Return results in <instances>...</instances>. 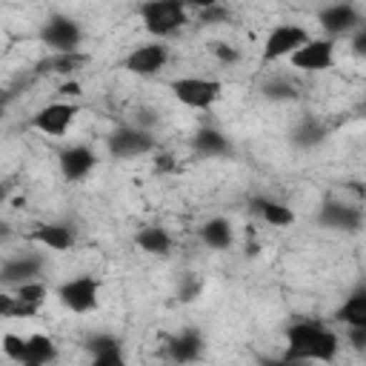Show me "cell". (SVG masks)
Wrapping results in <instances>:
<instances>
[{
  "instance_id": "cell-1",
  "label": "cell",
  "mask_w": 366,
  "mask_h": 366,
  "mask_svg": "<svg viewBox=\"0 0 366 366\" xmlns=\"http://www.w3.org/2000/svg\"><path fill=\"white\" fill-rule=\"evenodd\" d=\"M337 335L317 323V320H295L289 329H286V352H283V360L295 363V360H320V363H329L335 360L337 355Z\"/></svg>"
},
{
  "instance_id": "cell-2",
  "label": "cell",
  "mask_w": 366,
  "mask_h": 366,
  "mask_svg": "<svg viewBox=\"0 0 366 366\" xmlns=\"http://www.w3.org/2000/svg\"><path fill=\"white\" fill-rule=\"evenodd\" d=\"M137 14L143 20V29L157 40L180 31L189 23V9L180 0H143L137 6Z\"/></svg>"
},
{
  "instance_id": "cell-3",
  "label": "cell",
  "mask_w": 366,
  "mask_h": 366,
  "mask_svg": "<svg viewBox=\"0 0 366 366\" xmlns=\"http://www.w3.org/2000/svg\"><path fill=\"white\" fill-rule=\"evenodd\" d=\"M169 89L174 100L189 109H212L223 94V83L214 77H177L169 83Z\"/></svg>"
},
{
  "instance_id": "cell-4",
  "label": "cell",
  "mask_w": 366,
  "mask_h": 366,
  "mask_svg": "<svg viewBox=\"0 0 366 366\" xmlns=\"http://www.w3.org/2000/svg\"><path fill=\"white\" fill-rule=\"evenodd\" d=\"M40 40L43 46H49L51 51H80L83 43V29L74 17L69 14H51L43 26H40Z\"/></svg>"
},
{
  "instance_id": "cell-5",
  "label": "cell",
  "mask_w": 366,
  "mask_h": 366,
  "mask_svg": "<svg viewBox=\"0 0 366 366\" xmlns=\"http://www.w3.org/2000/svg\"><path fill=\"white\" fill-rule=\"evenodd\" d=\"M57 300H60V306L69 309V312H77V315L92 312V309L97 306V300H100V280L92 277V274L71 277V280L60 283Z\"/></svg>"
},
{
  "instance_id": "cell-6",
  "label": "cell",
  "mask_w": 366,
  "mask_h": 366,
  "mask_svg": "<svg viewBox=\"0 0 366 366\" xmlns=\"http://www.w3.org/2000/svg\"><path fill=\"white\" fill-rule=\"evenodd\" d=\"M106 146H109L112 157L129 160V157H143V154H149V152L154 149V137H152V132L143 129V126H120V129H114V132L109 134Z\"/></svg>"
},
{
  "instance_id": "cell-7",
  "label": "cell",
  "mask_w": 366,
  "mask_h": 366,
  "mask_svg": "<svg viewBox=\"0 0 366 366\" xmlns=\"http://www.w3.org/2000/svg\"><path fill=\"white\" fill-rule=\"evenodd\" d=\"M309 40V31L297 23H283V26H274L266 40H263V54L260 60L263 63H272V60H280V57H292L303 43Z\"/></svg>"
},
{
  "instance_id": "cell-8",
  "label": "cell",
  "mask_w": 366,
  "mask_h": 366,
  "mask_svg": "<svg viewBox=\"0 0 366 366\" xmlns=\"http://www.w3.org/2000/svg\"><path fill=\"white\" fill-rule=\"evenodd\" d=\"M289 60L300 71H326L335 63V40L332 37H309Z\"/></svg>"
},
{
  "instance_id": "cell-9",
  "label": "cell",
  "mask_w": 366,
  "mask_h": 366,
  "mask_svg": "<svg viewBox=\"0 0 366 366\" xmlns=\"http://www.w3.org/2000/svg\"><path fill=\"white\" fill-rule=\"evenodd\" d=\"M166 63H169V46H163L160 40H154V43H143V46L132 49L126 54V60H123V69L129 74H137V77H152Z\"/></svg>"
},
{
  "instance_id": "cell-10",
  "label": "cell",
  "mask_w": 366,
  "mask_h": 366,
  "mask_svg": "<svg viewBox=\"0 0 366 366\" xmlns=\"http://www.w3.org/2000/svg\"><path fill=\"white\" fill-rule=\"evenodd\" d=\"M77 112H80V109H77V103L57 100V103L43 106V109L31 117V126H34L37 132L49 134V137H63V134L71 129V123H74Z\"/></svg>"
},
{
  "instance_id": "cell-11",
  "label": "cell",
  "mask_w": 366,
  "mask_h": 366,
  "mask_svg": "<svg viewBox=\"0 0 366 366\" xmlns=\"http://www.w3.org/2000/svg\"><path fill=\"white\" fill-rule=\"evenodd\" d=\"M317 223L335 232H357L363 226V212L343 200H326L317 212Z\"/></svg>"
},
{
  "instance_id": "cell-12",
  "label": "cell",
  "mask_w": 366,
  "mask_h": 366,
  "mask_svg": "<svg viewBox=\"0 0 366 366\" xmlns=\"http://www.w3.org/2000/svg\"><path fill=\"white\" fill-rule=\"evenodd\" d=\"M317 23H320V29H323L329 37H343V34H352V31L360 26V14H357V9L349 6V3H332V6L320 9Z\"/></svg>"
},
{
  "instance_id": "cell-13",
  "label": "cell",
  "mask_w": 366,
  "mask_h": 366,
  "mask_svg": "<svg viewBox=\"0 0 366 366\" xmlns=\"http://www.w3.org/2000/svg\"><path fill=\"white\" fill-rule=\"evenodd\" d=\"M40 272H43L40 254H20V257H11L3 263L0 280H3V286H20L29 280H40Z\"/></svg>"
},
{
  "instance_id": "cell-14",
  "label": "cell",
  "mask_w": 366,
  "mask_h": 366,
  "mask_svg": "<svg viewBox=\"0 0 366 366\" xmlns=\"http://www.w3.org/2000/svg\"><path fill=\"white\" fill-rule=\"evenodd\" d=\"M97 166V154L89 146H69L60 152V174L66 180H83Z\"/></svg>"
},
{
  "instance_id": "cell-15",
  "label": "cell",
  "mask_w": 366,
  "mask_h": 366,
  "mask_svg": "<svg viewBox=\"0 0 366 366\" xmlns=\"http://www.w3.org/2000/svg\"><path fill=\"white\" fill-rule=\"evenodd\" d=\"M86 349H89V355H92V363H97V366H120V363L126 360V355H123V340L114 337V335H106V332L92 335V337L86 340Z\"/></svg>"
},
{
  "instance_id": "cell-16",
  "label": "cell",
  "mask_w": 366,
  "mask_h": 366,
  "mask_svg": "<svg viewBox=\"0 0 366 366\" xmlns=\"http://www.w3.org/2000/svg\"><path fill=\"white\" fill-rule=\"evenodd\" d=\"M203 335L197 329H180L177 335L169 337L166 349H169V357L177 360V363H192V360H200L203 357Z\"/></svg>"
},
{
  "instance_id": "cell-17",
  "label": "cell",
  "mask_w": 366,
  "mask_h": 366,
  "mask_svg": "<svg viewBox=\"0 0 366 366\" xmlns=\"http://www.w3.org/2000/svg\"><path fill=\"white\" fill-rule=\"evenodd\" d=\"M57 360V346L49 335H29L23 340V352H20V366H46Z\"/></svg>"
},
{
  "instance_id": "cell-18",
  "label": "cell",
  "mask_w": 366,
  "mask_h": 366,
  "mask_svg": "<svg viewBox=\"0 0 366 366\" xmlns=\"http://www.w3.org/2000/svg\"><path fill=\"white\" fill-rule=\"evenodd\" d=\"M192 149H194L197 157H226L232 152V143H229V137L223 132H217L212 126H203V129L194 132Z\"/></svg>"
},
{
  "instance_id": "cell-19",
  "label": "cell",
  "mask_w": 366,
  "mask_h": 366,
  "mask_svg": "<svg viewBox=\"0 0 366 366\" xmlns=\"http://www.w3.org/2000/svg\"><path fill=\"white\" fill-rule=\"evenodd\" d=\"M249 209H252L263 223H269V226H274V229H283V226H292V223H295V212H292L286 203H280V200L252 197V200H249Z\"/></svg>"
},
{
  "instance_id": "cell-20",
  "label": "cell",
  "mask_w": 366,
  "mask_h": 366,
  "mask_svg": "<svg viewBox=\"0 0 366 366\" xmlns=\"http://www.w3.org/2000/svg\"><path fill=\"white\" fill-rule=\"evenodd\" d=\"M31 240L54 252H69L74 246V229L66 223H43L31 232Z\"/></svg>"
},
{
  "instance_id": "cell-21",
  "label": "cell",
  "mask_w": 366,
  "mask_h": 366,
  "mask_svg": "<svg viewBox=\"0 0 366 366\" xmlns=\"http://www.w3.org/2000/svg\"><path fill=\"white\" fill-rule=\"evenodd\" d=\"M89 57L83 51H51L49 57H43L37 63V71H46V74H71L77 71Z\"/></svg>"
},
{
  "instance_id": "cell-22",
  "label": "cell",
  "mask_w": 366,
  "mask_h": 366,
  "mask_svg": "<svg viewBox=\"0 0 366 366\" xmlns=\"http://www.w3.org/2000/svg\"><path fill=\"white\" fill-rule=\"evenodd\" d=\"M200 240H203L209 249H217V252L229 249L232 240H234L232 223H229L226 217H212V220H206V223L200 226Z\"/></svg>"
},
{
  "instance_id": "cell-23",
  "label": "cell",
  "mask_w": 366,
  "mask_h": 366,
  "mask_svg": "<svg viewBox=\"0 0 366 366\" xmlns=\"http://www.w3.org/2000/svg\"><path fill=\"white\" fill-rule=\"evenodd\" d=\"M134 240H137V246H140L146 254L166 257V254L172 252V234H169L163 226H143Z\"/></svg>"
},
{
  "instance_id": "cell-24",
  "label": "cell",
  "mask_w": 366,
  "mask_h": 366,
  "mask_svg": "<svg viewBox=\"0 0 366 366\" xmlns=\"http://www.w3.org/2000/svg\"><path fill=\"white\" fill-rule=\"evenodd\" d=\"M326 126L320 123V120H315V117H303L295 129H292V143L297 146V149H315V146H320L323 140H326Z\"/></svg>"
},
{
  "instance_id": "cell-25",
  "label": "cell",
  "mask_w": 366,
  "mask_h": 366,
  "mask_svg": "<svg viewBox=\"0 0 366 366\" xmlns=\"http://www.w3.org/2000/svg\"><path fill=\"white\" fill-rule=\"evenodd\" d=\"M337 320H343L346 326H366V286H357L343 306L337 309Z\"/></svg>"
},
{
  "instance_id": "cell-26",
  "label": "cell",
  "mask_w": 366,
  "mask_h": 366,
  "mask_svg": "<svg viewBox=\"0 0 366 366\" xmlns=\"http://www.w3.org/2000/svg\"><path fill=\"white\" fill-rule=\"evenodd\" d=\"M14 297L20 300V303H26L29 309H40V303L46 300V286L40 283V280H29V283H20V286H14Z\"/></svg>"
},
{
  "instance_id": "cell-27",
  "label": "cell",
  "mask_w": 366,
  "mask_h": 366,
  "mask_svg": "<svg viewBox=\"0 0 366 366\" xmlns=\"http://www.w3.org/2000/svg\"><path fill=\"white\" fill-rule=\"evenodd\" d=\"M263 97L266 100H274V103H280V100H292L295 97V86L289 83V80H269V83H263Z\"/></svg>"
},
{
  "instance_id": "cell-28",
  "label": "cell",
  "mask_w": 366,
  "mask_h": 366,
  "mask_svg": "<svg viewBox=\"0 0 366 366\" xmlns=\"http://www.w3.org/2000/svg\"><path fill=\"white\" fill-rule=\"evenodd\" d=\"M209 46H212V54H214L220 63H226V66L240 60V51H237L234 46H229V43H209Z\"/></svg>"
},
{
  "instance_id": "cell-29",
  "label": "cell",
  "mask_w": 366,
  "mask_h": 366,
  "mask_svg": "<svg viewBox=\"0 0 366 366\" xmlns=\"http://www.w3.org/2000/svg\"><path fill=\"white\" fill-rule=\"evenodd\" d=\"M23 340L26 337H17V335H3V355L9 360H20V352H23Z\"/></svg>"
},
{
  "instance_id": "cell-30",
  "label": "cell",
  "mask_w": 366,
  "mask_h": 366,
  "mask_svg": "<svg viewBox=\"0 0 366 366\" xmlns=\"http://www.w3.org/2000/svg\"><path fill=\"white\" fill-rule=\"evenodd\" d=\"M223 20H229V11L217 3V6H212V9H206V11H200V23H206V26H217V23H223Z\"/></svg>"
},
{
  "instance_id": "cell-31",
  "label": "cell",
  "mask_w": 366,
  "mask_h": 366,
  "mask_svg": "<svg viewBox=\"0 0 366 366\" xmlns=\"http://www.w3.org/2000/svg\"><path fill=\"white\" fill-rule=\"evenodd\" d=\"M352 54L355 57H366V26H357L352 31Z\"/></svg>"
},
{
  "instance_id": "cell-32",
  "label": "cell",
  "mask_w": 366,
  "mask_h": 366,
  "mask_svg": "<svg viewBox=\"0 0 366 366\" xmlns=\"http://www.w3.org/2000/svg\"><path fill=\"white\" fill-rule=\"evenodd\" d=\"M349 343L357 352H366V326H349Z\"/></svg>"
},
{
  "instance_id": "cell-33",
  "label": "cell",
  "mask_w": 366,
  "mask_h": 366,
  "mask_svg": "<svg viewBox=\"0 0 366 366\" xmlns=\"http://www.w3.org/2000/svg\"><path fill=\"white\" fill-rule=\"evenodd\" d=\"M186 9H194V11H206V9H212V6H217L220 0H180Z\"/></svg>"
},
{
  "instance_id": "cell-34",
  "label": "cell",
  "mask_w": 366,
  "mask_h": 366,
  "mask_svg": "<svg viewBox=\"0 0 366 366\" xmlns=\"http://www.w3.org/2000/svg\"><path fill=\"white\" fill-rule=\"evenodd\" d=\"M60 94H66V97L80 94V83H74V80H71V83H63V86H60Z\"/></svg>"
},
{
  "instance_id": "cell-35",
  "label": "cell",
  "mask_w": 366,
  "mask_h": 366,
  "mask_svg": "<svg viewBox=\"0 0 366 366\" xmlns=\"http://www.w3.org/2000/svg\"><path fill=\"white\" fill-rule=\"evenodd\" d=\"M360 114H363V117H366V100H363V103H360Z\"/></svg>"
}]
</instances>
